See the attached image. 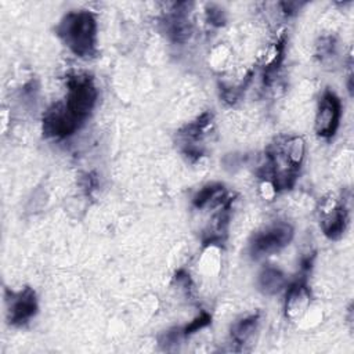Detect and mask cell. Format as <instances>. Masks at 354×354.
I'll use <instances>...</instances> for the list:
<instances>
[{
  "instance_id": "obj_14",
  "label": "cell",
  "mask_w": 354,
  "mask_h": 354,
  "mask_svg": "<svg viewBox=\"0 0 354 354\" xmlns=\"http://www.w3.org/2000/svg\"><path fill=\"white\" fill-rule=\"evenodd\" d=\"M207 21L210 25H214V26H221L224 22H225V17H224V12L223 10L220 8H214V7H210L207 11Z\"/></svg>"
},
{
  "instance_id": "obj_7",
  "label": "cell",
  "mask_w": 354,
  "mask_h": 354,
  "mask_svg": "<svg viewBox=\"0 0 354 354\" xmlns=\"http://www.w3.org/2000/svg\"><path fill=\"white\" fill-rule=\"evenodd\" d=\"M83 123H80L65 106L62 101L53 104L43 116V133L53 138H66L72 136Z\"/></svg>"
},
{
  "instance_id": "obj_13",
  "label": "cell",
  "mask_w": 354,
  "mask_h": 354,
  "mask_svg": "<svg viewBox=\"0 0 354 354\" xmlns=\"http://www.w3.org/2000/svg\"><path fill=\"white\" fill-rule=\"evenodd\" d=\"M228 61V55H227V50L221 46L216 47L212 53V64L214 65V68H224V65Z\"/></svg>"
},
{
  "instance_id": "obj_11",
  "label": "cell",
  "mask_w": 354,
  "mask_h": 354,
  "mask_svg": "<svg viewBox=\"0 0 354 354\" xmlns=\"http://www.w3.org/2000/svg\"><path fill=\"white\" fill-rule=\"evenodd\" d=\"M282 151L286 160L290 163V166L296 170H300L304 158H306V141L300 136H292V137H283L281 140L275 141Z\"/></svg>"
},
{
  "instance_id": "obj_8",
  "label": "cell",
  "mask_w": 354,
  "mask_h": 354,
  "mask_svg": "<svg viewBox=\"0 0 354 354\" xmlns=\"http://www.w3.org/2000/svg\"><path fill=\"white\" fill-rule=\"evenodd\" d=\"M311 306V290L306 277H299L285 288L283 313L290 321L301 319Z\"/></svg>"
},
{
  "instance_id": "obj_5",
  "label": "cell",
  "mask_w": 354,
  "mask_h": 354,
  "mask_svg": "<svg viewBox=\"0 0 354 354\" xmlns=\"http://www.w3.org/2000/svg\"><path fill=\"white\" fill-rule=\"evenodd\" d=\"M7 321L14 326L28 324L37 313V299L32 288L25 286L21 290L6 289Z\"/></svg>"
},
{
  "instance_id": "obj_4",
  "label": "cell",
  "mask_w": 354,
  "mask_h": 354,
  "mask_svg": "<svg viewBox=\"0 0 354 354\" xmlns=\"http://www.w3.org/2000/svg\"><path fill=\"white\" fill-rule=\"evenodd\" d=\"M342 118V102L339 97L326 88L318 101L314 130L321 138H330L335 136Z\"/></svg>"
},
{
  "instance_id": "obj_2",
  "label": "cell",
  "mask_w": 354,
  "mask_h": 354,
  "mask_svg": "<svg viewBox=\"0 0 354 354\" xmlns=\"http://www.w3.org/2000/svg\"><path fill=\"white\" fill-rule=\"evenodd\" d=\"M68 88L65 101H62L66 109L80 122L90 116L98 98L97 87L93 79L86 73H75L68 77Z\"/></svg>"
},
{
  "instance_id": "obj_10",
  "label": "cell",
  "mask_w": 354,
  "mask_h": 354,
  "mask_svg": "<svg viewBox=\"0 0 354 354\" xmlns=\"http://www.w3.org/2000/svg\"><path fill=\"white\" fill-rule=\"evenodd\" d=\"M259 322L260 314H252L236 321L232 325L231 339L239 347V350H243L245 346L250 344V342L254 339V335L259 329Z\"/></svg>"
},
{
  "instance_id": "obj_3",
  "label": "cell",
  "mask_w": 354,
  "mask_h": 354,
  "mask_svg": "<svg viewBox=\"0 0 354 354\" xmlns=\"http://www.w3.org/2000/svg\"><path fill=\"white\" fill-rule=\"evenodd\" d=\"M293 238V228L290 224L278 221L257 231L249 243L250 254L254 259H261L278 253Z\"/></svg>"
},
{
  "instance_id": "obj_6",
  "label": "cell",
  "mask_w": 354,
  "mask_h": 354,
  "mask_svg": "<svg viewBox=\"0 0 354 354\" xmlns=\"http://www.w3.org/2000/svg\"><path fill=\"white\" fill-rule=\"evenodd\" d=\"M318 213L324 234L329 239H339L344 234L348 221L343 202L333 195H328L322 198Z\"/></svg>"
},
{
  "instance_id": "obj_12",
  "label": "cell",
  "mask_w": 354,
  "mask_h": 354,
  "mask_svg": "<svg viewBox=\"0 0 354 354\" xmlns=\"http://www.w3.org/2000/svg\"><path fill=\"white\" fill-rule=\"evenodd\" d=\"M210 319L212 317L206 313V311H202L196 318H194L188 325H185L184 328H181L183 330V335L184 337H188L196 332H199L201 329H203L205 326H207L210 324Z\"/></svg>"
},
{
  "instance_id": "obj_9",
  "label": "cell",
  "mask_w": 354,
  "mask_h": 354,
  "mask_svg": "<svg viewBox=\"0 0 354 354\" xmlns=\"http://www.w3.org/2000/svg\"><path fill=\"white\" fill-rule=\"evenodd\" d=\"M288 286V279L285 274L274 267V266H264L257 277V288L261 293L272 296L278 295Z\"/></svg>"
},
{
  "instance_id": "obj_1",
  "label": "cell",
  "mask_w": 354,
  "mask_h": 354,
  "mask_svg": "<svg viewBox=\"0 0 354 354\" xmlns=\"http://www.w3.org/2000/svg\"><path fill=\"white\" fill-rule=\"evenodd\" d=\"M55 32L75 55L90 58L97 53V21L90 11L66 12L57 25Z\"/></svg>"
}]
</instances>
